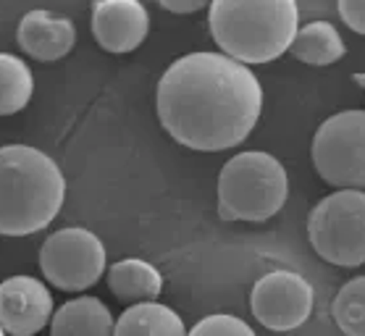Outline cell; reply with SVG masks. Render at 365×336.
<instances>
[{"instance_id": "cell-1", "label": "cell", "mask_w": 365, "mask_h": 336, "mask_svg": "<svg viewBox=\"0 0 365 336\" xmlns=\"http://www.w3.org/2000/svg\"><path fill=\"white\" fill-rule=\"evenodd\" d=\"M263 90L247 66L221 53H190L158 82V118L179 145L197 153L237 148L255 129Z\"/></svg>"}, {"instance_id": "cell-2", "label": "cell", "mask_w": 365, "mask_h": 336, "mask_svg": "<svg viewBox=\"0 0 365 336\" xmlns=\"http://www.w3.org/2000/svg\"><path fill=\"white\" fill-rule=\"evenodd\" d=\"M66 181L56 161L26 145L0 148V234L42 231L63 205Z\"/></svg>"}, {"instance_id": "cell-3", "label": "cell", "mask_w": 365, "mask_h": 336, "mask_svg": "<svg viewBox=\"0 0 365 336\" xmlns=\"http://www.w3.org/2000/svg\"><path fill=\"white\" fill-rule=\"evenodd\" d=\"M294 0H216L207 9L210 34L240 63H268L287 53L297 37Z\"/></svg>"}, {"instance_id": "cell-4", "label": "cell", "mask_w": 365, "mask_h": 336, "mask_svg": "<svg viewBox=\"0 0 365 336\" xmlns=\"http://www.w3.org/2000/svg\"><path fill=\"white\" fill-rule=\"evenodd\" d=\"M289 179L282 161L268 153H240L218 176V215L224 221H268L287 203Z\"/></svg>"}, {"instance_id": "cell-5", "label": "cell", "mask_w": 365, "mask_h": 336, "mask_svg": "<svg viewBox=\"0 0 365 336\" xmlns=\"http://www.w3.org/2000/svg\"><path fill=\"white\" fill-rule=\"evenodd\" d=\"M307 239L321 260L357 268L365 263V192L341 189L324 197L307 218Z\"/></svg>"}, {"instance_id": "cell-6", "label": "cell", "mask_w": 365, "mask_h": 336, "mask_svg": "<svg viewBox=\"0 0 365 336\" xmlns=\"http://www.w3.org/2000/svg\"><path fill=\"white\" fill-rule=\"evenodd\" d=\"M318 176L339 189H365V111L329 116L313 137Z\"/></svg>"}, {"instance_id": "cell-7", "label": "cell", "mask_w": 365, "mask_h": 336, "mask_svg": "<svg viewBox=\"0 0 365 336\" xmlns=\"http://www.w3.org/2000/svg\"><path fill=\"white\" fill-rule=\"evenodd\" d=\"M40 268L56 289L84 292L106 273V247L92 231L68 226L45 239L40 247Z\"/></svg>"}, {"instance_id": "cell-8", "label": "cell", "mask_w": 365, "mask_h": 336, "mask_svg": "<svg viewBox=\"0 0 365 336\" xmlns=\"http://www.w3.org/2000/svg\"><path fill=\"white\" fill-rule=\"evenodd\" d=\"M250 310L271 331L299 328L313 312V287L299 273H266L252 287Z\"/></svg>"}, {"instance_id": "cell-9", "label": "cell", "mask_w": 365, "mask_h": 336, "mask_svg": "<svg viewBox=\"0 0 365 336\" xmlns=\"http://www.w3.org/2000/svg\"><path fill=\"white\" fill-rule=\"evenodd\" d=\"M53 320V297L32 276H14L0 284V328L11 336H34Z\"/></svg>"}, {"instance_id": "cell-10", "label": "cell", "mask_w": 365, "mask_h": 336, "mask_svg": "<svg viewBox=\"0 0 365 336\" xmlns=\"http://www.w3.org/2000/svg\"><path fill=\"white\" fill-rule=\"evenodd\" d=\"M150 16L137 0H100L92 6V34L108 53H132L148 37Z\"/></svg>"}, {"instance_id": "cell-11", "label": "cell", "mask_w": 365, "mask_h": 336, "mask_svg": "<svg viewBox=\"0 0 365 336\" xmlns=\"http://www.w3.org/2000/svg\"><path fill=\"white\" fill-rule=\"evenodd\" d=\"M19 48L34 61H58L68 56L76 42L74 24L53 11H29L16 29Z\"/></svg>"}, {"instance_id": "cell-12", "label": "cell", "mask_w": 365, "mask_h": 336, "mask_svg": "<svg viewBox=\"0 0 365 336\" xmlns=\"http://www.w3.org/2000/svg\"><path fill=\"white\" fill-rule=\"evenodd\" d=\"M113 315L95 297L68 300L50 320V336H113Z\"/></svg>"}, {"instance_id": "cell-13", "label": "cell", "mask_w": 365, "mask_h": 336, "mask_svg": "<svg viewBox=\"0 0 365 336\" xmlns=\"http://www.w3.org/2000/svg\"><path fill=\"white\" fill-rule=\"evenodd\" d=\"M108 289L121 302H153L163 289V276L155 265L129 258L113 263L108 268Z\"/></svg>"}, {"instance_id": "cell-14", "label": "cell", "mask_w": 365, "mask_h": 336, "mask_svg": "<svg viewBox=\"0 0 365 336\" xmlns=\"http://www.w3.org/2000/svg\"><path fill=\"white\" fill-rule=\"evenodd\" d=\"M113 336H187V328L166 305L140 302L118 315Z\"/></svg>"}, {"instance_id": "cell-15", "label": "cell", "mask_w": 365, "mask_h": 336, "mask_svg": "<svg viewBox=\"0 0 365 336\" xmlns=\"http://www.w3.org/2000/svg\"><path fill=\"white\" fill-rule=\"evenodd\" d=\"M344 50L347 48L341 42L336 26L329 21H310L297 32L289 53L307 66H329L336 63L344 56Z\"/></svg>"}, {"instance_id": "cell-16", "label": "cell", "mask_w": 365, "mask_h": 336, "mask_svg": "<svg viewBox=\"0 0 365 336\" xmlns=\"http://www.w3.org/2000/svg\"><path fill=\"white\" fill-rule=\"evenodd\" d=\"M32 71L24 61L0 53V116L19 113L32 98Z\"/></svg>"}, {"instance_id": "cell-17", "label": "cell", "mask_w": 365, "mask_h": 336, "mask_svg": "<svg viewBox=\"0 0 365 336\" xmlns=\"http://www.w3.org/2000/svg\"><path fill=\"white\" fill-rule=\"evenodd\" d=\"M331 318L344 336H365V276L339 289L331 302Z\"/></svg>"}, {"instance_id": "cell-18", "label": "cell", "mask_w": 365, "mask_h": 336, "mask_svg": "<svg viewBox=\"0 0 365 336\" xmlns=\"http://www.w3.org/2000/svg\"><path fill=\"white\" fill-rule=\"evenodd\" d=\"M187 336H255V331L234 315H205Z\"/></svg>"}, {"instance_id": "cell-19", "label": "cell", "mask_w": 365, "mask_h": 336, "mask_svg": "<svg viewBox=\"0 0 365 336\" xmlns=\"http://www.w3.org/2000/svg\"><path fill=\"white\" fill-rule=\"evenodd\" d=\"M336 11H339L341 21L352 32L365 34V0H341L339 6H336Z\"/></svg>"}, {"instance_id": "cell-20", "label": "cell", "mask_w": 365, "mask_h": 336, "mask_svg": "<svg viewBox=\"0 0 365 336\" xmlns=\"http://www.w3.org/2000/svg\"><path fill=\"white\" fill-rule=\"evenodd\" d=\"M160 6H163V11H171V14H195V11L205 9L202 0H163Z\"/></svg>"}, {"instance_id": "cell-21", "label": "cell", "mask_w": 365, "mask_h": 336, "mask_svg": "<svg viewBox=\"0 0 365 336\" xmlns=\"http://www.w3.org/2000/svg\"><path fill=\"white\" fill-rule=\"evenodd\" d=\"M352 79H355V82L360 84V87H365V74H355Z\"/></svg>"}, {"instance_id": "cell-22", "label": "cell", "mask_w": 365, "mask_h": 336, "mask_svg": "<svg viewBox=\"0 0 365 336\" xmlns=\"http://www.w3.org/2000/svg\"><path fill=\"white\" fill-rule=\"evenodd\" d=\"M0 336H6V331H3V328H0Z\"/></svg>"}]
</instances>
